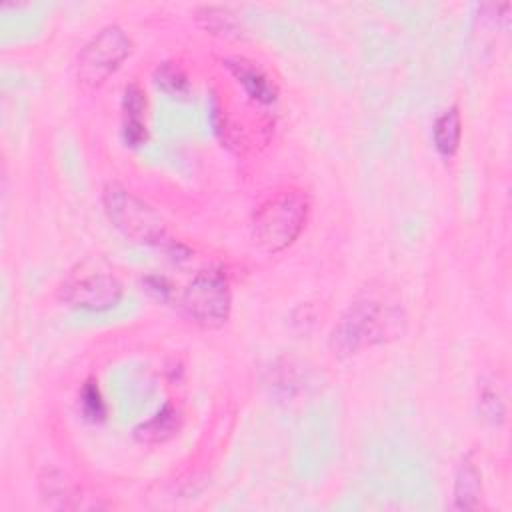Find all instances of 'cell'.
Segmentation results:
<instances>
[{
	"label": "cell",
	"instance_id": "obj_1",
	"mask_svg": "<svg viewBox=\"0 0 512 512\" xmlns=\"http://www.w3.org/2000/svg\"><path fill=\"white\" fill-rule=\"evenodd\" d=\"M404 314L396 300L382 292L360 294L340 316L332 334L330 346L336 354L348 356L366 346L380 344L402 332Z\"/></svg>",
	"mask_w": 512,
	"mask_h": 512
},
{
	"label": "cell",
	"instance_id": "obj_2",
	"mask_svg": "<svg viewBox=\"0 0 512 512\" xmlns=\"http://www.w3.org/2000/svg\"><path fill=\"white\" fill-rule=\"evenodd\" d=\"M310 212L308 196L288 188L266 198L252 216V238L266 252H280L290 246L306 226Z\"/></svg>",
	"mask_w": 512,
	"mask_h": 512
},
{
	"label": "cell",
	"instance_id": "obj_3",
	"mask_svg": "<svg viewBox=\"0 0 512 512\" xmlns=\"http://www.w3.org/2000/svg\"><path fill=\"white\" fill-rule=\"evenodd\" d=\"M102 204L108 220L132 242L158 246L166 242L168 228L164 218L134 192L118 182H110L102 190Z\"/></svg>",
	"mask_w": 512,
	"mask_h": 512
},
{
	"label": "cell",
	"instance_id": "obj_4",
	"mask_svg": "<svg viewBox=\"0 0 512 512\" xmlns=\"http://www.w3.org/2000/svg\"><path fill=\"white\" fill-rule=\"evenodd\" d=\"M184 314L202 328H220L232 308L230 282L222 268L206 266L194 274L182 292Z\"/></svg>",
	"mask_w": 512,
	"mask_h": 512
},
{
	"label": "cell",
	"instance_id": "obj_5",
	"mask_svg": "<svg viewBox=\"0 0 512 512\" xmlns=\"http://www.w3.org/2000/svg\"><path fill=\"white\" fill-rule=\"evenodd\" d=\"M132 52L130 36L118 26L108 24L100 28L80 50L76 76L78 82L86 88H98L106 82L110 74L118 70V66Z\"/></svg>",
	"mask_w": 512,
	"mask_h": 512
},
{
	"label": "cell",
	"instance_id": "obj_6",
	"mask_svg": "<svg viewBox=\"0 0 512 512\" xmlns=\"http://www.w3.org/2000/svg\"><path fill=\"white\" fill-rule=\"evenodd\" d=\"M60 296L66 304L90 312L112 308L122 296L120 280L98 266L80 264L60 286Z\"/></svg>",
	"mask_w": 512,
	"mask_h": 512
},
{
	"label": "cell",
	"instance_id": "obj_7",
	"mask_svg": "<svg viewBox=\"0 0 512 512\" xmlns=\"http://www.w3.org/2000/svg\"><path fill=\"white\" fill-rule=\"evenodd\" d=\"M224 66L252 100L260 104H270L276 100L278 86L266 74V70H262L256 62L240 56V58H226Z\"/></svg>",
	"mask_w": 512,
	"mask_h": 512
},
{
	"label": "cell",
	"instance_id": "obj_8",
	"mask_svg": "<svg viewBox=\"0 0 512 512\" xmlns=\"http://www.w3.org/2000/svg\"><path fill=\"white\" fill-rule=\"evenodd\" d=\"M146 96L138 82H130L122 96V138L128 146H140L146 142Z\"/></svg>",
	"mask_w": 512,
	"mask_h": 512
},
{
	"label": "cell",
	"instance_id": "obj_9",
	"mask_svg": "<svg viewBox=\"0 0 512 512\" xmlns=\"http://www.w3.org/2000/svg\"><path fill=\"white\" fill-rule=\"evenodd\" d=\"M180 426L182 412L172 402H166L154 416L134 428V436L144 444H160L178 434Z\"/></svg>",
	"mask_w": 512,
	"mask_h": 512
},
{
	"label": "cell",
	"instance_id": "obj_10",
	"mask_svg": "<svg viewBox=\"0 0 512 512\" xmlns=\"http://www.w3.org/2000/svg\"><path fill=\"white\" fill-rule=\"evenodd\" d=\"M452 498H454V502H452L454 510H474L480 506L482 476L470 456H466L456 470Z\"/></svg>",
	"mask_w": 512,
	"mask_h": 512
},
{
	"label": "cell",
	"instance_id": "obj_11",
	"mask_svg": "<svg viewBox=\"0 0 512 512\" xmlns=\"http://www.w3.org/2000/svg\"><path fill=\"white\" fill-rule=\"evenodd\" d=\"M40 494L50 508H76V490L70 480L56 468H44L40 474Z\"/></svg>",
	"mask_w": 512,
	"mask_h": 512
},
{
	"label": "cell",
	"instance_id": "obj_12",
	"mask_svg": "<svg viewBox=\"0 0 512 512\" xmlns=\"http://www.w3.org/2000/svg\"><path fill=\"white\" fill-rule=\"evenodd\" d=\"M432 138H434L436 150L442 156L450 158L456 154L462 140V118L456 106H450L436 118L432 128Z\"/></svg>",
	"mask_w": 512,
	"mask_h": 512
},
{
	"label": "cell",
	"instance_id": "obj_13",
	"mask_svg": "<svg viewBox=\"0 0 512 512\" xmlns=\"http://www.w3.org/2000/svg\"><path fill=\"white\" fill-rule=\"evenodd\" d=\"M154 84L170 96H186L190 92V80L184 68L176 62H162L154 68Z\"/></svg>",
	"mask_w": 512,
	"mask_h": 512
},
{
	"label": "cell",
	"instance_id": "obj_14",
	"mask_svg": "<svg viewBox=\"0 0 512 512\" xmlns=\"http://www.w3.org/2000/svg\"><path fill=\"white\" fill-rule=\"evenodd\" d=\"M236 14L230 12L226 6H200L198 20L204 24L206 30L216 34H238L240 22L234 18Z\"/></svg>",
	"mask_w": 512,
	"mask_h": 512
},
{
	"label": "cell",
	"instance_id": "obj_15",
	"mask_svg": "<svg viewBox=\"0 0 512 512\" xmlns=\"http://www.w3.org/2000/svg\"><path fill=\"white\" fill-rule=\"evenodd\" d=\"M78 400H80V410H82L86 420H90V422L104 420V416H106V402H104L102 392L98 388V382L94 378H88L82 384Z\"/></svg>",
	"mask_w": 512,
	"mask_h": 512
},
{
	"label": "cell",
	"instance_id": "obj_16",
	"mask_svg": "<svg viewBox=\"0 0 512 512\" xmlns=\"http://www.w3.org/2000/svg\"><path fill=\"white\" fill-rule=\"evenodd\" d=\"M480 410L486 418L492 422H500L504 418V402L500 400V394L492 386H482L480 392Z\"/></svg>",
	"mask_w": 512,
	"mask_h": 512
},
{
	"label": "cell",
	"instance_id": "obj_17",
	"mask_svg": "<svg viewBox=\"0 0 512 512\" xmlns=\"http://www.w3.org/2000/svg\"><path fill=\"white\" fill-rule=\"evenodd\" d=\"M144 284L148 286V290L156 292L160 298H168V294L172 292V288H170L168 280H166V278H162V276H148V278L144 280Z\"/></svg>",
	"mask_w": 512,
	"mask_h": 512
}]
</instances>
